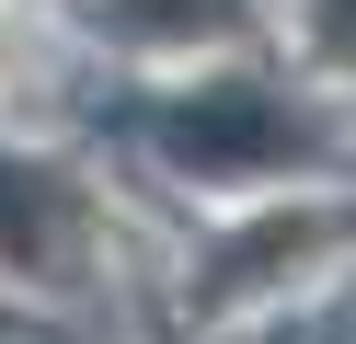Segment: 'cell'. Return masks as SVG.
Returning <instances> with one entry per match:
<instances>
[{
    "mask_svg": "<svg viewBox=\"0 0 356 344\" xmlns=\"http://www.w3.org/2000/svg\"><path fill=\"white\" fill-rule=\"evenodd\" d=\"M12 69H24V23H12V0H0V92H12Z\"/></svg>",
    "mask_w": 356,
    "mask_h": 344,
    "instance_id": "cell-1",
    "label": "cell"
}]
</instances>
